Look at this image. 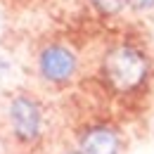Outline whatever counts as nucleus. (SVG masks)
<instances>
[{"label": "nucleus", "instance_id": "f257e3e1", "mask_svg": "<svg viewBox=\"0 0 154 154\" xmlns=\"http://www.w3.org/2000/svg\"><path fill=\"white\" fill-rule=\"evenodd\" d=\"M149 62L133 45H116L102 59V76L116 93H133L147 78Z\"/></svg>", "mask_w": 154, "mask_h": 154}, {"label": "nucleus", "instance_id": "f03ea898", "mask_svg": "<svg viewBox=\"0 0 154 154\" xmlns=\"http://www.w3.org/2000/svg\"><path fill=\"white\" fill-rule=\"evenodd\" d=\"M7 116H10V128H12V135H14L17 142L33 145L40 140L45 119H43V107L36 97L14 95L10 100Z\"/></svg>", "mask_w": 154, "mask_h": 154}, {"label": "nucleus", "instance_id": "7ed1b4c3", "mask_svg": "<svg viewBox=\"0 0 154 154\" xmlns=\"http://www.w3.org/2000/svg\"><path fill=\"white\" fill-rule=\"evenodd\" d=\"M76 55L64 48V45H48L38 55V71L40 78L52 83V85H64L76 74Z\"/></svg>", "mask_w": 154, "mask_h": 154}, {"label": "nucleus", "instance_id": "20e7f679", "mask_svg": "<svg viewBox=\"0 0 154 154\" xmlns=\"http://www.w3.org/2000/svg\"><path fill=\"white\" fill-rule=\"evenodd\" d=\"M121 142L119 135L107 126H93L81 135L78 152L81 154H119Z\"/></svg>", "mask_w": 154, "mask_h": 154}, {"label": "nucleus", "instance_id": "39448f33", "mask_svg": "<svg viewBox=\"0 0 154 154\" xmlns=\"http://www.w3.org/2000/svg\"><path fill=\"white\" fill-rule=\"evenodd\" d=\"M95 5V10H100L102 14H119L123 10V0H90Z\"/></svg>", "mask_w": 154, "mask_h": 154}, {"label": "nucleus", "instance_id": "423d86ee", "mask_svg": "<svg viewBox=\"0 0 154 154\" xmlns=\"http://www.w3.org/2000/svg\"><path fill=\"white\" fill-rule=\"evenodd\" d=\"M128 7H133L137 12H142V10H152L154 7V0H123Z\"/></svg>", "mask_w": 154, "mask_h": 154}, {"label": "nucleus", "instance_id": "0eeeda50", "mask_svg": "<svg viewBox=\"0 0 154 154\" xmlns=\"http://www.w3.org/2000/svg\"><path fill=\"white\" fill-rule=\"evenodd\" d=\"M69 154H81V152H69Z\"/></svg>", "mask_w": 154, "mask_h": 154}]
</instances>
